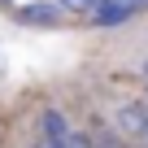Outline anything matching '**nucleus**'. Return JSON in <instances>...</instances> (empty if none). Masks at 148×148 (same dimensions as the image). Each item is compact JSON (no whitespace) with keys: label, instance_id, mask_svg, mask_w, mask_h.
I'll return each mask as SVG.
<instances>
[{"label":"nucleus","instance_id":"obj_2","mask_svg":"<svg viewBox=\"0 0 148 148\" xmlns=\"http://www.w3.org/2000/svg\"><path fill=\"white\" fill-rule=\"evenodd\" d=\"M44 139H48V148H65L70 144V122L57 109H44Z\"/></svg>","mask_w":148,"mask_h":148},{"label":"nucleus","instance_id":"obj_4","mask_svg":"<svg viewBox=\"0 0 148 148\" xmlns=\"http://www.w3.org/2000/svg\"><path fill=\"white\" fill-rule=\"evenodd\" d=\"M118 126H122V135L144 139V105H122L118 109Z\"/></svg>","mask_w":148,"mask_h":148},{"label":"nucleus","instance_id":"obj_5","mask_svg":"<svg viewBox=\"0 0 148 148\" xmlns=\"http://www.w3.org/2000/svg\"><path fill=\"white\" fill-rule=\"evenodd\" d=\"M52 5H57L61 13H92L100 0H52Z\"/></svg>","mask_w":148,"mask_h":148},{"label":"nucleus","instance_id":"obj_3","mask_svg":"<svg viewBox=\"0 0 148 148\" xmlns=\"http://www.w3.org/2000/svg\"><path fill=\"white\" fill-rule=\"evenodd\" d=\"M18 18L31 22V26H57V22H61V9L52 5V0H48V5H22Z\"/></svg>","mask_w":148,"mask_h":148},{"label":"nucleus","instance_id":"obj_1","mask_svg":"<svg viewBox=\"0 0 148 148\" xmlns=\"http://www.w3.org/2000/svg\"><path fill=\"white\" fill-rule=\"evenodd\" d=\"M144 5H148V0H100V5L92 9V22H96V26H122V22H131Z\"/></svg>","mask_w":148,"mask_h":148},{"label":"nucleus","instance_id":"obj_6","mask_svg":"<svg viewBox=\"0 0 148 148\" xmlns=\"http://www.w3.org/2000/svg\"><path fill=\"white\" fill-rule=\"evenodd\" d=\"M96 148H118V144H113V139H100V144H96Z\"/></svg>","mask_w":148,"mask_h":148}]
</instances>
